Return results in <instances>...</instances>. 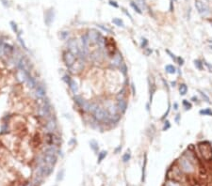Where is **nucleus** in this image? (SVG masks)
<instances>
[{"mask_svg":"<svg viewBox=\"0 0 212 186\" xmlns=\"http://www.w3.org/2000/svg\"><path fill=\"white\" fill-rule=\"evenodd\" d=\"M198 149L203 158L207 161L212 160V148L208 142H201L198 144Z\"/></svg>","mask_w":212,"mask_h":186,"instance_id":"1","label":"nucleus"},{"mask_svg":"<svg viewBox=\"0 0 212 186\" xmlns=\"http://www.w3.org/2000/svg\"><path fill=\"white\" fill-rule=\"evenodd\" d=\"M93 117L99 122H109V111L102 107H99V106L93 112Z\"/></svg>","mask_w":212,"mask_h":186,"instance_id":"2","label":"nucleus"},{"mask_svg":"<svg viewBox=\"0 0 212 186\" xmlns=\"http://www.w3.org/2000/svg\"><path fill=\"white\" fill-rule=\"evenodd\" d=\"M179 164H180V167L182 169L183 171L186 172V173H191L193 171V164H191V162L189 159H187L185 156L181 157L179 159Z\"/></svg>","mask_w":212,"mask_h":186,"instance_id":"3","label":"nucleus"},{"mask_svg":"<svg viewBox=\"0 0 212 186\" xmlns=\"http://www.w3.org/2000/svg\"><path fill=\"white\" fill-rule=\"evenodd\" d=\"M86 35H87V37H88V39H89V42L91 44H97L99 42V39H101L102 37L100 32H98L95 29L89 30Z\"/></svg>","mask_w":212,"mask_h":186,"instance_id":"4","label":"nucleus"},{"mask_svg":"<svg viewBox=\"0 0 212 186\" xmlns=\"http://www.w3.org/2000/svg\"><path fill=\"white\" fill-rule=\"evenodd\" d=\"M195 8L202 16H207L210 13L209 8L205 3H203L201 0H195Z\"/></svg>","mask_w":212,"mask_h":186,"instance_id":"5","label":"nucleus"},{"mask_svg":"<svg viewBox=\"0 0 212 186\" xmlns=\"http://www.w3.org/2000/svg\"><path fill=\"white\" fill-rule=\"evenodd\" d=\"M76 60H77V56H74L73 53H71L69 50H67L63 53V61H64L65 65L68 67V69L74 65Z\"/></svg>","mask_w":212,"mask_h":186,"instance_id":"6","label":"nucleus"},{"mask_svg":"<svg viewBox=\"0 0 212 186\" xmlns=\"http://www.w3.org/2000/svg\"><path fill=\"white\" fill-rule=\"evenodd\" d=\"M83 68H84V65H83V60H82L81 58L79 59H77L76 60V62L74 63V65L72 67H70L69 70L70 71H71L72 74H78V72H80L81 71H83Z\"/></svg>","mask_w":212,"mask_h":186,"instance_id":"7","label":"nucleus"},{"mask_svg":"<svg viewBox=\"0 0 212 186\" xmlns=\"http://www.w3.org/2000/svg\"><path fill=\"white\" fill-rule=\"evenodd\" d=\"M55 18V11L54 9H49L45 12V23L47 26H50L52 25V23L54 22Z\"/></svg>","mask_w":212,"mask_h":186,"instance_id":"8","label":"nucleus"},{"mask_svg":"<svg viewBox=\"0 0 212 186\" xmlns=\"http://www.w3.org/2000/svg\"><path fill=\"white\" fill-rule=\"evenodd\" d=\"M68 50H69L71 53L74 55V56H79V47H78V43L76 39H70L68 42Z\"/></svg>","mask_w":212,"mask_h":186,"instance_id":"9","label":"nucleus"},{"mask_svg":"<svg viewBox=\"0 0 212 186\" xmlns=\"http://www.w3.org/2000/svg\"><path fill=\"white\" fill-rule=\"evenodd\" d=\"M122 63H123V59H122L121 53H120V52H116L110 61L111 66L115 67V68H118V67L121 66Z\"/></svg>","mask_w":212,"mask_h":186,"instance_id":"10","label":"nucleus"},{"mask_svg":"<svg viewBox=\"0 0 212 186\" xmlns=\"http://www.w3.org/2000/svg\"><path fill=\"white\" fill-rule=\"evenodd\" d=\"M117 108H118V111L121 112L122 114L126 111V108H127V103L124 99H121V100H118L117 102Z\"/></svg>","mask_w":212,"mask_h":186,"instance_id":"11","label":"nucleus"},{"mask_svg":"<svg viewBox=\"0 0 212 186\" xmlns=\"http://www.w3.org/2000/svg\"><path fill=\"white\" fill-rule=\"evenodd\" d=\"M45 162L47 164H50V165H53V164H56L57 162V158H56V155H51V154H46L45 153Z\"/></svg>","mask_w":212,"mask_h":186,"instance_id":"12","label":"nucleus"},{"mask_svg":"<svg viewBox=\"0 0 212 186\" xmlns=\"http://www.w3.org/2000/svg\"><path fill=\"white\" fill-rule=\"evenodd\" d=\"M36 94H37L38 97L40 98H43L46 94V91H45V88L42 85H39L38 87H36Z\"/></svg>","mask_w":212,"mask_h":186,"instance_id":"13","label":"nucleus"},{"mask_svg":"<svg viewBox=\"0 0 212 186\" xmlns=\"http://www.w3.org/2000/svg\"><path fill=\"white\" fill-rule=\"evenodd\" d=\"M67 85L69 86V88H70V89H71L73 92L76 94V93H77V90H78V88H77V83H76V81L74 80H73V79L71 78V80L67 83Z\"/></svg>","mask_w":212,"mask_h":186,"instance_id":"14","label":"nucleus"},{"mask_svg":"<svg viewBox=\"0 0 212 186\" xmlns=\"http://www.w3.org/2000/svg\"><path fill=\"white\" fill-rule=\"evenodd\" d=\"M46 127L47 129L49 130V132H54L55 130H56V128H57V123H56V121L53 119H50L48 122H47L46 124Z\"/></svg>","mask_w":212,"mask_h":186,"instance_id":"15","label":"nucleus"},{"mask_svg":"<svg viewBox=\"0 0 212 186\" xmlns=\"http://www.w3.org/2000/svg\"><path fill=\"white\" fill-rule=\"evenodd\" d=\"M13 51H14V49H13V47L11 46V45L7 44V43L4 44V53H5L6 55L10 56V55L13 53Z\"/></svg>","mask_w":212,"mask_h":186,"instance_id":"16","label":"nucleus"},{"mask_svg":"<svg viewBox=\"0 0 212 186\" xmlns=\"http://www.w3.org/2000/svg\"><path fill=\"white\" fill-rule=\"evenodd\" d=\"M165 71H167L168 74H175V72H176V69H175V67L173 66V65H171V64H169V65L165 66Z\"/></svg>","mask_w":212,"mask_h":186,"instance_id":"17","label":"nucleus"},{"mask_svg":"<svg viewBox=\"0 0 212 186\" xmlns=\"http://www.w3.org/2000/svg\"><path fill=\"white\" fill-rule=\"evenodd\" d=\"M179 92H180V95H186L188 92V87L186 84H181L179 86Z\"/></svg>","mask_w":212,"mask_h":186,"instance_id":"18","label":"nucleus"},{"mask_svg":"<svg viewBox=\"0 0 212 186\" xmlns=\"http://www.w3.org/2000/svg\"><path fill=\"white\" fill-rule=\"evenodd\" d=\"M146 164H147V155H144V160H143V167H142V178L141 181H144L145 180V170H146Z\"/></svg>","mask_w":212,"mask_h":186,"instance_id":"19","label":"nucleus"},{"mask_svg":"<svg viewBox=\"0 0 212 186\" xmlns=\"http://www.w3.org/2000/svg\"><path fill=\"white\" fill-rule=\"evenodd\" d=\"M136 4L139 6L141 10H146L147 6H146L145 0H136Z\"/></svg>","mask_w":212,"mask_h":186,"instance_id":"20","label":"nucleus"},{"mask_svg":"<svg viewBox=\"0 0 212 186\" xmlns=\"http://www.w3.org/2000/svg\"><path fill=\"white\" fill-rule=\"evenodd\" d=\"M112 23H113L114 25H117V26H121V27L124 26V24H123V20L120 19V18H114V19H112Z\"/></svg>","mask_w":212,"mask_h":186,"instance_id":"21","label":"nucleus"},{"mask_svg":"<svg viewBox=\"0 0 212 186\" xmlns=\"http://www.w3.org/2000/svg\"><path fill=\"white\" fill-rule=\"evenodd\" d=\"M199 114L200 115H203V116H211L212 117V110L211 109H209V108L203 109V110H200Z\"/></svg>","mask_w":212,"mask_h":186,"instance_id":"22","label":"nucleus"},{"mask_svg":"<svg viewBox=\"0 0 212 186\" xmlns=\"http://www.w3.org/2000/svg\"><path fill=\"white\" fill-rule=\"evenodd\" d=\"M130 6L133 8L134 10H135V11H137L139 14H141V13H142V10H141V9L139 8V6L136 4V2H134V1H131V2H130Z\"/></svg>","mask_w":212,"mask_h":186,"instance_id":"23","label":"nucleus"},{"mask_svg":"<svg viewBox=\"0 0 212 186\" xmlns=\"http://www.w3.org/2000/svg\"><path fill=\"white\" fill-rule=\"evenodd\" d=\"M107 154H108V152H107L106 150H102L100 153H98V160H97V162H98V163H101V162L106 158Z\"/></svg>","mask_w":212,"mask_h":186,"instance_id":"24","label":"nucleus"},{"mask_svg":"<svg viewBox=\"0 0 212 186\" xmlns=\"http://www.w3.org/2000/svg\"><path fill=\"white\" fill-rule=\"evenodd\" d=\"M131 158V153H130V150H127V151L123 155V163H127V162L130 160Z\"/></svg>","mask_w":212,"mask_h":186,"instance_id":"25","label":"nucleus"},{"mask_svg":"<svg viewBox=\"0 0 212 186\" xmlns=\"http://www.w3.org/2000/svg\"><path fill=\"white\" fill-rule=\"evenodd\" d=\"M90 146H91V148L94 151H97V150H98V148H99L98 143H97L95 140H91V142H90Z\"/></svg>","mask_w":212,"mask_h":186,"instance_id":"26","label":"nucleus"},{"mask_svg":"<svg viewBox=\"0 0 212 186\" xmlns=\"http://www.w3.org/2000/svg\"><path fill=\"white\" fill-rule=\"evenodd\" d=\"M182 103H183V106H184V108H185L186 110H190V109H191V107H192L191 103L187 100H183Z\"/></svg>","mask_w":212,"mask_h":186,"instance_id":"27","label":"nucleus"},{"mask_svg":"<svg viewBox=\"0 0 212 186\" xmlns=\"http://www.w3.org/2000/svg\"><path fill=\"white\" fill-rule=\"evenodd\" d=\"M165 186H180V185L178 181H173V180H169V181L166 182Z\"/></svg>","mask_w":212,"mask_h":186,"instance_id":"28","label":"nucleus"},{"mask_svg":"<svg viewBox=\"0 0 212 186\" xmlns=\"http://www.w3.org/2000/svg\"><path fill=\"white\" fill-rule=\"evenodd\" d=\"M194 65H195V67L198 69V70H200V71H203V62L201 61V60H199V59H196V60H194Z\"/></svg>","mask_w":212,"mask_h":186,"instance_id":"29","label":"nucleus"},{"mask_svg":"<svg viewBox=\"0 0 212 186\" xmlns=\"http://www.w3.org/2000/svg\"><path fill=\"white\" fill-rule=\"evenodd\" d=\"M10 27H11V29H13V31L14 32V33H18L19 30H18V26L17 25H16V23L11 21V22L10 23Z\"/></svg>","mask_w":212,"mask_h":186,"instance_id":"30","label":"nucleus"},{"mask_svg":"<svg viewBox=\"0 0 212 186\" xmlns=\"http://www.w3.org/2000/svg\"><path fill=\"white\" fill-rule=\"evenodd\" d=\"M119 68L121 69V71L123 72V75H126V72H127V68H126V65L124 62H123V63L121 64V66L119 67Z\"/></svg>","mask_w":212,"mask_h":186,"instance_id":"31","label":"nucleus"},{"mask_svg":"<svg viewBox=\"0 0 212 186\" xmlns=\"http://www.w3.org/2000/svg\"><path fill=\"white\" fill-rule=\"evenodd\" d=\"M97 26H98L99 28H101L103 31L107 32V33H109V34H112V33H113V31H112L111 29H109V28H108V27H106V26H104V25H97Z\"/></svg>","mask_w":212,"mask_h":186,"instance_id":"32","label":"nucleus"},{"mask_svg":"<svg viewBox=\"0 0 212 186\" xmlns=\"http://www.w3.org/2000/svg\"><path fill=\"white\" fill-rule=\"evenodd\" d=\"M166 52H167V54L169 55V56H170L171 58L173 59V61H174L175 63H176V62H177V56H175L174 54H173V53H172V52H171L170 50H166Z\"/></svg>","mask_w":212,"mask_h":186,"instance_id":"33","label":"nucleus"},{"mask_svg":"<svg viewBox=\"0 0 212 186\" xmlns=\"http://www.w3.org/2000/svg\"><path fill=\"white\" fill-rule=\"evenodd\" d=\"M148 45V41L145 39V38H142L141 39V47L142 49H146Z\"/></svg>","mask_w":212,"mask_h":186,"instance_id":"34","label":"nucleus"},{"mask_svg":"<svg viewBox=\"0 0 212 186\" xmlns=\"http://www.w3.org/2000/svg\"><path fill=\"white\" fill-rule=\"evenodd\" d=\"M68 37H69V32H68V31H62V32H60V38H61L62 39H68Z\"/></svg>","mask_w":212,"mask_h":186,"instance_id":"35","label":"nucleus"},{"mask_svg":"<svg viewBox=\"0 0 212 186\" xmlns=\"http://www.w3.org/2000/svg\"><path fill=\"white\" fill-rule=\"evenodd\" d=\"M18 39H19V42H20V43H21V45L23 46V48L25 50H27V45H26V43H25V42H24V39H22V38L20 37V35H19V33H18Z\"/></svg>","mask_w":212,"mask_h":186,"instance_id":"36","label":"nucleus"},{"mask_svg":"<svg viewBox=\"0 0 212 186\" xmlns=\"http://www.w3.org/2000/svg\"><path fill=\"white\" fill-rule=\"evenodd\" d=\"M199 93L201 94V96L203 97V99H205V101L207 102V103H210L209 98H208V97H207V96L205 95V93H204L203 91H200V90H199Z\"/></svg>","mask_w":212,"mask_h":186,"instance_id":"37","label":"nucleus"},{"mask_svg":"<svg viewBox=\"0 0 212 186\" xmlns=\"http://www.w3.org/2000/svg\"><path fill=\"white\" fill-rule=\"evenodd\" d=\"M170 127H171L170 122H169L168 120H166L165 122H164V126H163V129H162V130H163V131H167L168 129H170Z\"/></svg>","mask_w":212,"mask_h":186,"instance_id":"38","label":"nucleus"},{"mask_svg":"<svg viewBox=\"0 0 212 186\" xmlns=\"http://www.w3.org/2000/svg\"><path fill=\"white\" fill-rule=\"evenodd\" d=\"M203 64H205V66H207V68L208 69V71H209L210 72H212V65H211V64H209L208 62L205 61V60H204V61H203Z\"/></svg>","mask_w":212,"mask_h":186,"instance_id":"39","label":"nucleus"},{"mask_svg":"<svg viewBox=\"0 0 212 186\" xmlns=\"http://www.w3.org/2000/svg\"><path fill=\"white\" fill-rule=\"evenodd\" d=\"M176 63L179 65V66H182L183 64H184V59L182 58V57H180V56H177V62Z\"/></svg>","mask_w":212,"mask_h":186,"instance_id":"40","label":"nucleus"},{"mask_svg":"<svg viewBox=\"0 0 212 186\" xmlns=\"http://www.w3.org/2000/svg\"><path fill=\"white\" fill-rule=\"evenodd\" d=\"M3 54H4V43L0 42V56H2Z\"/></svg>","mask_w":212,"mask_h":186,"instance_id":"41","label":"nucleus"},{"mask_svg":"<svg viewBox=\"0 0 212 186\" xmlns=\"http://www.w3.org/2000/svg\"><path fill=\"white\" fill-rule=\"evenodd\" d=\"M109 5L110 6H113L114 8H118L119 5L117 4V2H115V1H112V0H109Z\"/></svg>","mask_w":212,"mask_h":186,"instance_id":"42","label":"nucleus"},{"mask_svg":"<svg viewBox=\"0 0 212 186\" xmlns=\"http://www.w3.org/2000/svg\"><path fill=\"white\" fill-rule=\"evenodd\" d=\"M170 110H171V106H170V103H169V106H168V110H167V112H166L165 114L163 115V117L161 118V119H164V118H165L166 117H167L168 114H169V112H170Z\"/></svg>","mask_w":212,"mask_h":186,"instance_id":"43","label":"nucleus"},{"mask_svg":"<svg viewBox=\"0 0 212 186\" xmlns=\"http://www.w3.org/2000/svg\"><path fill=\"white\" fill-rule=\"evenodd\" d=\"M151 53H152V50L149 49V48H146V52H145L146 56H149V55H150Z\"/></svg>","mask_w":212,"mask_h":186,"instance_id":"44","label":"nucleus"},{"mask_svg":"<svg viewBox=\"0 0 212 186\" xmlns=\"http://www.w3.org/2000/svg\"><path fill=\"white\" fill-rule=\"evenodd\" d=\"M123 12H124V13H126V15H127V16H128V17H129V18H130V20H132V16H131V15H130V14H129V13H128V12H127V11H126V10H124V9H123Z\"/></svg>","mask_w":212,"mask_h":186,"instance_id":"45","label":"nucleus"},{"mask_svg":"<svg viewBox=\"0 0 212 186\" xmlns=\"http://www.w3.org/2000/svg\"><path fill=\"white\" fill-rule=\"evenodd\" d=\"M131 88H132V91H133V95L136 94V90H135V87H134L133 84H131Z\"/></svg>","mask_w":212,"mask_h":186,"instance_id":"46","label":"nucleus"},{"mask_svg":"<svg viewBox=\"0 0 212 186\" xmlns=\"http://www.w3.org/2000/svg\"><path fill=\"white\" fill-rule=\"evenodd\" d=\"M121 149H122V147H121V146H119V147L115 149V153H118V152L120 151V150H121Z\"/></svg>","mask_w":212,"mask_h":186,"instance_id":"47","label":"nucleus"},{"mask_svg":"<svg viewBox=\"0 0 212 186\" xmlns=\"http://www.w3.org/2000/svg\"><path fill=\"white\" fill-rule=\"evenodd\" d=\"M180 117H181V116L180 115H177L176 116V118H175V121H176V122H179V118H180Z\"/></svg>","mask_w":212,"mask_h":186,"instance_id":"48","label":"nucleus"},{"mask_svg":"<svg viewBox=\"0 0 212 186\" xmlns=\"http://www.w3.org/2000/svg\"><path fill=\"white\" fill-rule=\"evenodd\" d=\"M191 101H192V102H197V101H198L197 97H195V96H193V97H191Z\"/></svg>","mask_w":212,"mask_h":186,"instance_id":"49","label":"nucleus"},{"mask_svg":"<svg viewBox=\"0 0 212 186\" xmlns=\"http://www.w3.org/2000/svg\"><path fill=\"white\" fill-rule=\"evenodd\" d=\"M173 108H174L175 110H177V109H178V103H175L174 104H173Z\"/></svg>","mask_w":212,"mask_h":186,"instance_id":"50","label":"nucleus"}]
</instances>
